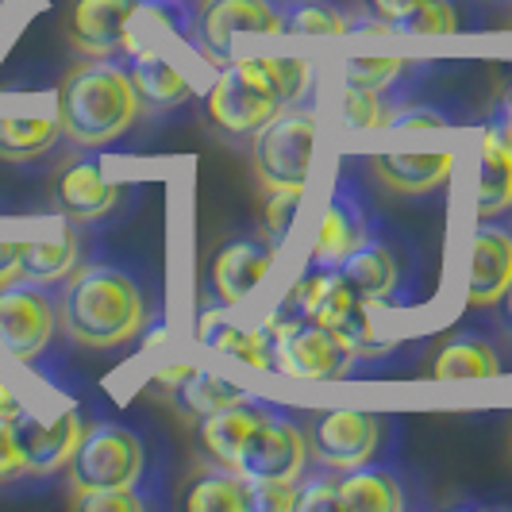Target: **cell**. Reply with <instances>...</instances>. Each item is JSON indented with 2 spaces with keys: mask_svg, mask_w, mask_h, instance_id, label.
I'll use <instances>...</instances> for the list:
<instances>
[{
  "mask_svg": "<svg viewBox=\"0 0 512 512\" xmlns=\"http://www.w3.org/2000/svg\"><path fill=\"white\" fill-rule=\"evenodd\" d=\"M58 328L89 351H112L151 328V297L116 262H89L66 278L58 297Z\"/></svg>",
  "mask_w": 512,
  "mask_h": 512,
  "instance_id": "6da1fadb",
  "label": "cell"
},
{
  "mask_svg": "<svg viewBox=\"0 0 512 512\" xmlns=\"http://www.w3.org/2000/svg\"><path fill=\"white\" fill-rule=\"evenodd\" d=\"M139 112L143 108L124 58H89L58 85V124L81 151H101L124 139Z\"/></svg>",
  "mask_w": 512,
  "mask_h": 512,
  "instance_id": "7a4b0ae2",
  "label": "cell"
},
{
  "mask_svg": "<svg viewBox=\"0 0 512 512\" xmlns=\"http://www.w3.org/2000/svg\"><path fill=\"white\" fill-rule=\"evenodd\" d=\"M278 308L324 324V328L362 362L385 359V355L393 351V339H385V335L378 332V324H374V305H370L339 270L308 266L305 274L289 285V293L282 297Z\"/></svg>",
  "mask_w": 512,
  "mask_h": 512,
  "instance_id": "3957f363",
  "label": "cell"
},
{
  "mask_svg": "<svg viewBox=\"0 0 512 512\" xmlns=\"http://www.w3.org/2000/svg\"><path fill=\"white\" fill-rule=\"evenodd\" d=\"M270 332V355L274 366L285 378H301V382H335V378H351L362 370V359H355L324 324L293 316L274 308L266 320Z\"/></svg>",
  "mask_w": 512,
  "mask_h": 512,
  "instance_id": "277c9868",
  "label": "cell"
},
{
  "mask_svg": "<svg viewBox=\"0 0 512 512\" xmlns=\"http://www.w3.org/2000/svg\"><path fill=\"white\" fill-rule=\"evenodd\" d=\"M74 489H116V486H147L151 489V451L143 432L128 424L104 420L81 432L74 459H70Z\"/></svg>",
  "mask_w": 512,
  "mask_h": 512,
  "instance_id": "5b68a950",
  "label": "cell"
},
{
  "mask_svg": "<svg viewBox=\"0 0 512 512\" xmlns=\"http://www.w3.org/2000/svg\"><path fill=\"white\" fill-rule=\"evenodd\" d=\"M393 432V416L362 409H320L308 412L305 436L308 459L328 470H355L366 462H378L385 436Z\"/></svg>",
  "mask_w": 512,
  "mask_h": 512,
  "instance_id": "8992f818",
  "label": "cell"
},
{
  "mask_svg": "<svg viewBox=\"0 0 512 512\" xmlns=\"http://www.w3.org/2000/svg\"><path fill=\"white\" fill-rule=\"evenodd\" d=\"M316 143V116L308 104L282 108L251 139V162L262 189H305Z\"/></svg>",
  "mask_w": 512,
  "mask_h": 512,
  "instance_id": "52a82bcc",
  "label": "cell"
},
{
  "mask_svg": "<svg viewBox=\"0 0 512 512\" xmlns=\"http://www.w3.org/2000/svg\"><path fill=\"white\" fill-rule=\"evenodd\" d=\"M382 228L378 212L370 205L366 189H362L355 174H339L335 189L328 197V208L320 216V228H316V243H312V255L308 266H324V270H339L347 258L359 251L362 243H370Z\"/></svg>",
  "mask_w": 512,
  "mask_h": 512,
  "instance_id": "ba28073f",
  "label": "cell"
},
{
  "mask_svg": "<svg viewBox=\"0 0 512 512\" xmlns=\"http://www.w3.org/2000/svg\"><path fill=\"white\" fill-rule=\"evenodd\" d=\"M58 332V297L51 285L12 278L0 285V347L20 362H35Z\"/></svg>",
  "mask_w": 512,
  "mask_h": 512,
  "instance_id": "9c48e42d",
  "label": "cell"
},
{
  "mask_svg": "<svg viewBox=\"0 0 512 512\" xmlns=\"http://www.w3.org/2000/svg\"><path fill=\"white\" fill-rule=\"evenodd\" d=\"M339 274L359 289L374 308H409L416 305V262H412L397 239H389L385 228L370 243H362L355 255L339 266Z\"/></svg>",
  "mask_w": 512,
  "mask_h": 512,
  "instance_id": "30bf717a",
  "label": "cell"
},
{
  "mask_svg": "<svg viewBox=\"0 0 512 512\" xmlns=\"http://www.w3.org/2000/svg\"><path fill=\"white\" fill-rule=\"evenodd\" d=\"M128 197H135V189L104 178L101 162H97L93 154H77L70 162H62L51 181L54 208H58L66 220L81 224V228L108 224L112 216H120V212L128 208Z\"/></svg>",
  "mask_w": 512,
  "mask_h": 512,
  "instance_id": "8fae6325",
  "label": "cell"
},
{
  "mask_svg": "<svg viewBox=\"0 0 512 512\" xmlns=\"http://www.w3.org/2000/svg\"><path fill=\"white\" fill-rule=\"evenodd\" d=\"M308 466L305 424L289 409H278L258 424L239 451V474L251 482H297Z\"/></svg>",
  "mask_w": 512,
  "mask_h": 512,
  "instance_id": "7c38bea8",
  "label": "cell"
},
{
  "mask_svg": "<svg viewBox=\"0 0 512 512\" xmlns=\"http://www.w3.org/2000/svg\"><path fill=\"white\" fill-rule=\"evenodd\" d=\"M147 0H74L66 16V39L85 58H135L139 39L131 35Z\"/></svg>",
  "mask_w": 512,
  "mask_h": 512,
  "instance_id": "4fadbf2b",
  "label": "cell"
},
{
  "mask_svg": "<svg viewBox=\"0 0 512 512\" xmlns=\"http://www.w3.org/2000/svg\"><path fill=\"white\" fill-rule=\"evenodd\" d=\"M282 31V4L278 0H205L197 12V47L228 66L235 35H278Z\"/></svg>",
  "mask_w": 512,
  "mask_h": 512,
  "instance_id": "5bb4252c",
  "label": "cell"
},
{
  "mask_svg": "<svg viewBox=\"0 0 512 512\" xmlns=\"http://www.w3.org/2000/svg\"><path fill=\"white\" fill-rule=\"evenodd\" d=\"M274 243L251 235H231L208 258V297L220 305H243L274 266Z\"/></svg>",
  "mask_w": 512,
  "mask_h": 512,
  "instance_id": "9a60e30c",
  "label": "cell"
},
{
  "mask_svg": "<svg viewBox=\"0 0 512 512\" xmlns=\"http://www.w3.org/2000/svg\"><path fill=\"white\" fill-rule=\"evenodd\" d=\"M282 108H289V104L258 93L255 85H247L231 66H224V74L208 89V101H205L208 124L220 131L224 139H235V143L239 139H255L258 131L266 128Z\"/></svg>",
  "mask_w": 512,
  "mask_h": 512,
  "instance_id": "2e32d148",
  "label": "cell"
},
{
  "mask_svg": "<svg viewBox=\"0 0 512 512\" xmlns=\"http://www.w3.org/2000/svg\"><path fill=\"white\" fill-rule=\"evenodd\" d=\"M81 432H85V420L77 409L58 412L54 420H39V416L20 412L16 416V436L24 447L27 474L47 478V474H58L62 466H70L77 443H81Z\"/></svg>",
  "mask_w": 512,
  "mask_h": 512,
  "instance_id": "e0dca14e",
  "label": "cell"
},
{
  "mask_svg": "<svg viewBox=\"0 0 512 512\" xmlns=\"http://www.w3.org/2000/svg\"><path fill=\"white\" fill-rule=\"evenodd\" d=\"M512 285V224L478 220L470 239V305H501Z\"/></svg>",
  "mask_w": 512,
  "mask_h": 512,
  "instance_id": "ac0fdd59",
  "label": "cell"
},
{
  "mask_svg": "<svg viewBox=\"0 0 512 512\" xmlns=\"http://www.w3.org/2000/svg\"><path fill=\"white\" fill-rule=\"evenodd\" d=\"M197 339L220 351V355H231V359L247 362L255 370H270L274 366V355H270V332L266 324L255 328V324H243L231 316L228 305L220 301H208L201 312H197Z\"/></svg>",
  "mask_w": 512,
  "mask_h": 512,
  "instance_id": "d6986e66",
  "label": "cell"
},
{
  "mask_svg": "<svg viewBox=\"0 0 512 512\" xmlns=\"http://www.w3.org/2000/svg\"><path fill=\"white\" fill-rule=\"evenodd\" d=\"M409 505L397 462H366L339 474V512H405Z\"/></svg>",
  "mask_w": 512,
  "mask_h": 512,
  "instance_id": "ffe728a7",
  "label": "cell"
},
{
  "mask_svg": "<svg viewBox=\"0 0 512 512\" xmlns=\"http://www.w3.org/2000/svg\"><path fill=\"white\" fill-rule=\"evenodd\" d=\"M154 385H170V401L181 416L189 420H205L212 412H220L224 405H235L243 397H251L243 385L228 382V378H216V374H205L197 366H166L158 370Z\"/></svg>",
  "mask_w": 512,
  "mask_h": 512,
  "instance_id": "44dd1931",
  "label": "cell"
},
{
  "mask_svg": "<svg viewBox=\"0 0 512 512\" xmlns=\"http://www.w3.org/2000/svg\"><path fill=\"white\" fill-rule=\"evenodd\" d=\"M274 412L270 401H258V397H243L235 405H224L220 412H212L201 420V443H205L208 459L220 462V466H239V451L247 436L255 432L258 424Z\"/></svg>",
  "mask_w": 512,
  "mask_h": 512,
  "instance_id": "7402d4cb",
  "label": "cell"
},
{
  "mask_svg": "<svg viewBox=\"0 0 512 512\" xmlns=\"http://www.w3.org/2000/svg\"><path fill=\"white\" fill-rule=\"evenodd\" d=\"M228 66L258 93L282 104H308L316 85V70L305 58H231Z\"/></svg>",
  "mask_w": 512,
  "mask_h": 512,
  "instance_id": "603a6c76",
  "label": "cell"
},
{
  "mask_svg": "<svg viewBox=\"0 0 512 512\" xmlns=\"http://www.w3.org/2000/svg\"><path fill=\"white\" fill-rule=\"evenodd\" d=\"M374 178L397 197H424L439 189L455 170V154H374Z\"/></svg>",
  "mask_w": 512,
  "mask_h": 512,
  "instance_id": "cb8c5ba5",
  "label": "cell"
},
{
  "mask_svg": "<svg viewBox=\"0 0 512 512\" xmlns=\"http://www.w3.org/2000/svg\"><path fill=\"white\" fill-rule=\"evenodd\" d=\"M509 362L493 347V339L482 332H459L451 335L428 362V378L451 382V378H497L505 374Z\"/></svg>",
  "mask_w": 512,
  "mask_h": 512,
  "instance_id": "d4e9b609",
  "label": "cell"
},
{
  "mask_svg": "<svg viewBox=\"0 0 512 512\" xmlns=\"http://www.w3.org/2000/svg\"><path fill=\"white\" fill-rule=\"evenodd\" d=\"M181 505L189 512H255V482L216 462L212 470L189 478Z\"/></svg>",
  "mask_w": 512,
  "mask_h": 512,
  "instance_id": "484cf974",
  "label": "cell"
},
{
  "mask_svg": "<svg viewBox=\"0 0 512 512\" xmlns=\"http://www.w3.org/2000/svg\"><path fill=\"white\" fill-rule=\"evenodd\" d=\"M128 70H131V85H135V97H139V108L151 112V116L174 112L178 104H185L193 97L189 77L181 74L178 66H170L166 58H158L154 51L135 54L128 62Z\"/></svg>",
  "mask_w": 512,
  "mask_h": 512,
  "instance_id": "4316f807",
  "label": "cell"
},
{
  "mask_svg": "<svg viewBox=\"0 0 512 512\" xmlns=\"http://www.w3.org/2000/svg\"><path fill=\"white\" fill-rule=\"evenodd\" d=\"M505 212H512V147L486 131L478 154V178H474V216L497 220Z\"/></svg>",
  "mask_w": 512,
  "mask_h": 512,
  "instance_id": "83f0119b",
  "label": "cell"
},
{
  "mask_svg": "<svg viewBox=\"0 0 512 512\" xmlns=\"http://www.w3.org/2000/svg\"><path fill=\"white\" fill-rule=\"evenodd\" d=\"M77 266H81V224L66 220L62 231L51 235V239L24 243L20 278H31V282H43V285H58V282H66Z\"/></svg>",
  "mask_w": 512,
  "mask_h": 512,
  "instance_id": "f1b7e54d",
  "label": "cell"
},
{
  "mask_svg": "<svg viewBox=\"0 0 512 512\" xmlns=\"http://www.w3.org/2000/svg\"><path fill=\"white\" fill-rule=\"evenodd\" d=\"M424 74H428V66L405 62V58H355V62H347V81L382 93L397 108L405 101H412V89L420 85Z\"/></svg>",
  "mask_w": 512,
  "mask_h": 512,
  "instance_id": "f546056e",
  "label": "cell"
},
{
  "mask_svg": "<svg viewBox=\"0 0 512 512\" xmlns=\"http://www.w3.org/2000/svg\"><path fill=\"white\" fill-rule=\"evenodd\" d=\"M62 139L58 116H0V158L4 162H35L51 154Z\"/></svg>",
  "mask_w": 512,
  "mask_h": 512,
  "instance_id": "4dcf8cb0",
  "label": "cell"
},
{
  "mask_svg": "<svg viewBox=\"0 0 512 512\" xmlns=\"http://www.w3.org/2000/svg\"><path fill=\"white\" fill-rule=\"evenodd\" d=\"M282 4V31L289 35H351L366 31L362 20L335 8L328 0H278Z\"/></svg>",
  "mask_w": 512,
  "mask_h": 512,
  "instance_id": "1f68e13d",
  "label": "cell"
},
{
  "mask_svg": "<svg viewBox=\"0 0 512 512\" xmlns=\"http://www.w3.org/2000/svg\"><path fill=\"white\" fill-rule=\"evenodd\" d=\"M74 509L81 512H147L162 505L147 486H116V489H74Z\"/></svg>",
  "mask_w": 512,
  "mask_h": 512,
  "instance_id": "d6a6232c",
  "label": "cell"
},
{
  "mask_svg": "<svg viewBox=\"0 0 512 512\" xmlns=\"http://www.w3.org/2000/svg\"><path fill=\"white\" fill-rule=\"evenodd\" d=\"M393 108L397 104L389 101V97H382V93H374V89H362L355 81L343 85V120L351 128H385L389 116H393Z\"/></svg>",
  "mask_w": 512,
  "mask_h": 512,
  "instance_id": "836d02e7",
  "label": "cell"
},
{
  "mask_svg": "<svg viewBox=\"0 0 512 512\" xmlns=\"http://www.w3.org/2000/svg\"><path fill=\"white\" fill-rule=\"evenodd\" d=\"M297 509L301 512H339V470L328 466H316L301 474V486H297Z\"/></svg>",
  "mask_w": 512,
  "mask_h": 512,
  "instance_id": "e575fe53",
  "label": "cell"
},
{
  "mask_svg": "<svg viewBox=\"0 0 512 512\" xmlns=\"http://www.w3.org/2000/svg\"><path fill=\"white\" fill-rule=\"evenodd\" d=\"M459 20V0H432L401 27V35H455L462 27Z\"/></svg>",
  "mask_w": 512,
  "mask_h": 512,
  "instance_id": "d590c367",
  "label": "cell"
},
{
  "mask_svg": "<svg viewBox=\"0 0 512 512\" xmlns=\"http://www.w3.org/2000/svg\"><path fill=\"white\" fill-rule=\"evenodd\" d=\"M305 189H266V231H270V243L282 247L289 228H293V216L301 208Z\"/></svg>",
  "mask_w": 512,
  "mask_h": 512,
  "instance_id": "8d00e7d4",
  "label": "cell"
},
{
  "mask_svg": "<svg viewBox=\"0 0 512 512\" xmlns=\"http://www.w3.org/2000/svg\"><path fill=\"white\" fill-rule=\"evenodd\" d=\"M428 4H432V0H362V12L374 20V24H366V27L401 35V27L409 24L420 8H428Z\"/></svg>",
  "mask_w": 512,
  "mask_h": 512,
  "instance_id": "74e56055",
  "label": "cell"
},
{
  "mask_svg": "<svg viewBox=\"0 0 512 512\" xmlns=\"http://www.w3.org/2000/svg\"><path fill=\"white\" fill-rule=\"evenodd\" d=\"M455 116L443 104H424V101H405L401 108H393L389 124L393 131H412V128H451Z\"/></svg>",
  "mask_w": 512,
  "mask_h": 512,
  "instance_id": "f35d334b",
  "label": "cell"
},
{
  "mask_svg": "<svg viewBox=\"0 0 512 512\" xmlns=\"http://www.w3.org/2000/svg\"><path fill=\"white\" fill-rule=\"evenodd\" d=\"M27 462L24 447L16 436V420H4L0 416V482H12V478H24Z\"/></svg>",
  "mask_w": 512,
  "mask_h": 512,
  "instance_id": "ab89813d",
  "label": "cell"
},
{
  "mask_svg": "<svg viewBox=\"0 0 512 512\" xmlns=\"http://www.w3.org/2000/svg\"><path fill=\"white\" fill-rule=\"evenodd\" d=\"M297 482H255V512H297Z\"/></svg>",
  "mask_w": 512,
  "mask_h": 512,
  "instance_id": "60d3db41",
  "label": "cell"
},
{
  "mask_svg": "<svg viewBox=\"0 0 512 512\" xmlns=\"http://www.w3.org/2000/svg\"><path fill=\"white\" fill-rule=\"evenodd\" d=\"M20 258H24V243H8L0 239V285L20 278Z\"/></svg>",
  "mask_w": 512,
  "mask_h": 512,
  "instance_id": "b9f144b4",
  "label": "cell"
},
{
  "mask_svg": "<svg viewBox=\"0 0 512 512\" xmlns=\"http://www.w3.org/2000/svg\"><path fill=\"white\" fill-rule=\"evenodd\" d=\"M20 412H24V405H20V397H16V393H12L8 385L0 382V416H4V420H16Z\"/></svg>",
  "mask_w": 512,
  "mask_h": 512,
  "instance_id": "7bdbcfd3",
  "label": "cell"
},
{
  "mask_svg": "<svg viewBox=\"0 0 512 512\" xmlns=\"http://www.w3.org/2000/svg\"><path fill=\"white\" fill-rule=\"evenodd\" d=\"M501 312H505V320L512 324V285L505 289V297H501Z\"/></svg>",
  "mask_w": 512,
  "mask_h": 512,
  "instance_id": "ee69618b",
  "label": "cell"
},
{
  "mask_svg": "<svg viewBox=\"0 0 512 512\" xmlns=\"http://www.w3.org/2000/svg\"><path fill=\"white\" fill-rule=\"evenodd\" d=\"M501 108L509 112V120H512V85H509V89H505V101H501Z\"/></svg>",
  "mask_w": 512,
  "mask_h": 512,
  "instance_id": "f6af8a7d",
  "label": "cell"
},
{
  "mask_svg": "<svg viewBox=\"0 0 512 512\" xmlns=\"http://www.w3.org/2000/svg\"><path fill=\"white\" fill-rule=\"evenodd\" d=\"M178 4H193V0H178Z\"/></svg>",
  "mask_w": 512,
  "mask_h": 512,
  "instance_id": "bcb514c9",
  "label": "cell"
}]
</instances>
